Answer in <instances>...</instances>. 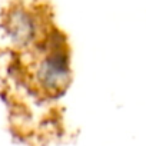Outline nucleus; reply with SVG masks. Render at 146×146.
Wrapping results in <instances>:
<instances>
[{"mask_svg": "<svg viewBox=\"0 0 146 146\" xmlns=\"http://www.w3.org/2000/svg\"><path fill=\"white\" fill-rule=\"evenodd\" d=\"M66 69L67 66L60 57L52 56L46 62H43L39 70V78L46 88L57 89L60 85L66 82V76H67Z\"/></svg>", "mask_w": 146, "mask_h": 146, "instance_id": "1", "label": "nucleus"}, {"mask_svg": "<svg viewBox=\"0 0 146 146\" xmlns=\"http://www.w3.org/2000/svg\"><path fill=\"white\" fill-rule=\"evenodd\" d=\"M32 20L30 17L23 13V12H17L12 16V20H10V30L13 33L15 37L20 39L22 42H26L32 35Z\"/></svg>", "mask_w": 146, "mask_h": 146, "instance_id": "2", "label": "nucleus"}]
</instances>
